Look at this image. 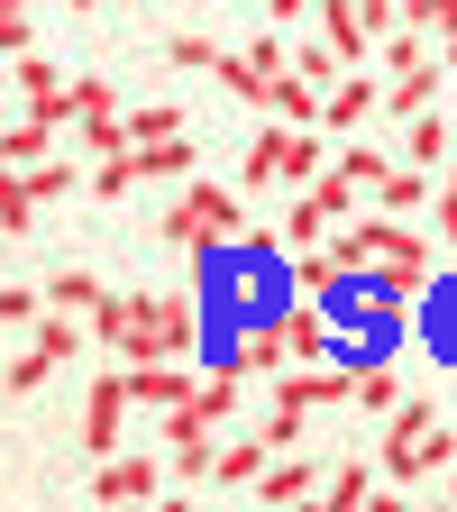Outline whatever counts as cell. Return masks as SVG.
Returning <instances> with one entry per match:
<instances>
[{
	"mask_svg": "<svg viewBox=\"0 0 457 512\" xmlns=\"http://www.w3.org/2000/svg\"><path fill=\"white\" fill-rule=\"evenodd\" d=\"M165 247H183V256H220V247H238V238H256V220H247V202L229 183H174V202H165Z\"/></svg>",
	"mask_w": 457,
	"mask_h": 512,
	"instance_id": "1",
	"label": "cell"
},
{
	"mask_svg": "<svg viewBox=\"0 0 457 512\" xmlns=\"http://www.w3.org/2000/svg\"><path fill=\"white\" fill-rule=\"evenodd\" d=\"M247 192H266V183H311V174H330V138L302 119H275V128H256V147H247Z\"/></svg>",
	"mask_w": 457,
	"mask_h": 512,
	"instance_id": "2",
	"label": "cell"
},
{
	"mask_svg": "<svg viewBox=\"0 0 457 512\" xmlns=\"http://www.w3.org/2000/svg\"><path fill=\"white\" fill-rule=\"evenodd\" d=\"M375 467L394 476V485H439L448 467H457V439L430 421V430H384V448H375Z\"/></svg>",
	"mask_w": 457,
	"mask_h": 512,
	"instance_id": "3",
	"label": "cell"
},
{
	"mask_svg": "<svg viewBox=\"0 0 457 512\" xmlns=\"http://www.w3.org/2000/svg\"><path fill=\"white\" fill-rule=\"evenodd\" d=\"M174 485V458H147V448H110L92 467V503H156Z\"/></svg>",
	"mask_w": 457,
	"mask_h": 512,
	"instance_id": "4",
	"label": "cell"
},
{
	"mask_svg": "<svg viewBox=\"0 0 457 512\" xmlns=\"http://www.w3.org/2000/svg\"><path fill=\"white\" fill-rule=\"evenodd\" d=\"M211 430H220V421H211V412H192V403L165 412L156 439H165V458H174V485H211V467H220V439H211Z\"/></svg>",
	"mask_w": 457,
	"mask_h": 512,
	"instance_id": "5",
	"label": "cell"
},
{
	"mask_svg": "<svg viewBox=\"0 0 457 512\" xmlns=\"http://www.w3.org/2000/svg\"><path fill=\"white\" fill-rule=\"evenodd\" d=\"M128 366H110V375H92V394H83V448L92 458H110V448H128L119 430H128Z\"/></svg>",
	"mask_w": 457,
	"mask_h": 512,
	"instance_id": "6",
	"label": "cell"
},
{
	"mask_svg": "<svg viewBox=\"0 0 457 512\" xmlns=\"http://www.w3.org/2000/svg\"><path fill=\"white\" fill-rule=\"evenodd\" d=\"M10 92H19V110H37V119H55V128H74V83H64L37 46L10 55Z\"/></svg>",
	"mask_w": 457,
	"mask_h": 512,
	"instance_id": "7",
	"label": "cell"
},
{
	"mask_svg": "<svg viewBox=\"0 0 457 512\" xmlns=\"http://www.w3.org/2000/svg\"><path fill=\"white\" fill-rule=\"evenodd\" d=\"M284 64H293V55H284L275 37H256V46H229V55H220V83H229L238 101H256V110H266V92H275V74H284Z\"/></svg>",
	"mask_w": 457,
	"mask_h": 512,
	"instance_id": "8",
	"label": "cell"
},
{
	"mask_svg": "<svg viewBox=\"0 0 457 512\" xmlns=\"http://www.w3.org/2000/svg\"><path fill=\"white\" fill-rule=\"evenodd\" d=\"M384 110V83L375 74H357V64H348V74L330 83V101H320V128H339V138H357V128Z\"/></svg>",
	"mask_w": 457,
	"mask_h": 512,
	"instance_id": "9",
	"label": "cell"
},
{
	"mask_svg": "<svg viewBox=\"0 0 457 512\" xmlns=\"http://www.w3.org/2000/svg\"><path fill=\"white\" fill-rule=\"evenodd\" d=\"M192 357H156V366H128V394H138L147 412H174V403H192Z\"/></svg>",
	"mask_w": 457,
	"mask_h": 512,
	"instance_id": "10",
	"label": "cell"
},
{
	"mask_svg": "<svg viewBox=\"0 0 457 512\" xmlns=\"http://www.w3.org/2000/svg\"><path fill=\"white\" fill-rule=\"evenodd\" d=\"M320 485H330V476H320L311 458H293V448H275V458H266V476H256V503H311Z\"/></svg>",
	"mask_w": 457,
	"mask_h": 512,
	"instance_id": "11",
	"label": "cell"
},
{
	"mask_svg": "<svg viewBox=\"0 0 457 512\" xmlns=\"http://www.w3.org/2000/svg\"><path fill=\"white\" fill-rule=\"evenodd\" d=\"M55 147H64V128H55V119H37V110L0 119V165H37V156H55Z\"/></svg>",
	"mask_w": 457,
	"mask_h": 512,
	"instance_id": "12",
	"label": "cell"
},
{
	"mask_svg": "<svg viewBox=\"0 0 457 512\" xmlns=\"http://www.w3.org/2000/svg\"><path fill=\"white\" fill-rule=\"evenodd\" d=\"M448 156H457V128H448L439 110H412V119H403V165H430V174H439Z\"/></svg>",
	"mask_w": 457,
	"mask_h": 512,
	"instance_id": "13",
	"label": "cell"
},
{
	"mask_svg": "<svg viewBox=\"0 0 457 512\" xmlns=\"http://www.w3.org/2000/svg\"><path fill=\"white\" fill-rule=\"evenodd\" d=\"M320 37H330L348 64H366V46H375V28H366V0H320Z\"/></svg>",
	"mask_w": 457,
	"mask_h": 512,
	"instance_id": "14",
	"label": "cell"
},
{
	"mask_svg": "<svg viewBox=\"0 0 457 512\" xmlns=\"http://www.w3.org/2000/svg\"><path fill=\"white\" fill-rule=\"evenodd\" d=\"M421 330H430V348L457 366V275H430V293H421Z\"/></svg>",
	"mask_w": 457,
	"mask_h": 512,
	"instance_id": "15",
	"label": "cell"
},
{
	"mask_svg": "<svg viewBox=\"0 0 457 512\" xmlns=\"http://www.w3.org/2000/svg\"><path fill=\"white\" fill-rule=\"evenodd\" d=\"M375 202L394 211V220H412V211H430V202H439V183H430V165H394V174L375 183Z\"/></svg>",
	"mask_w": 457,
	"mask_h": 512,
	"instance_id": "16",
	"label": "cell"
},
{
	"mask_svg": "<svg viewBox=\"0 0 457 512\" xmlns=\"http://www.w3.org/2000/svg\"><path fill=\"white\" fill-rule=\"evenodd\" d=\"M266 458H275V439H266V430H256V439H220L211 485H256V476H266Z\"/></svg>",
	"mask_w": 457,
	"mask_h": 512,
	"instance_id": "17",
	"label": "cell"
},
{
	"mask_svg": "<svg viewBox=\"0 0 457 512\" xmlns=\"http://www.w3.org/2000/svg\"><path fill=\"white\" fill-rule=\"evenodd\" d=\"M238 403H247V375H238V366H211L202 384H192V412H211L220 430L238 421Z\"/></svg>",
	"mask_w": 457,
	"mask_h": 512,
	"instance_id": "18",
	"label": "cell"
},
{
	"mask_svg": "<svg viewBox=\"0 0 457 512\" xmlns=\"http://www.w3.org/2000/svg\"><path fill=\"white\" fill-rule=\"evenodd\" d=\"M439 74H448V64L430 55V64H403V74L394 83H384V110H394V119H412V110H430V92H439Z\"/></svg>",
	"mask_w": 457,
	"mask_h": 512,
	"instance_id": "19",
	"label": "cell"
},
{
	"mask_svg": "<svg viewBox=\"0 0 457 512\" xmlns=\"http://www.w3.org/2000/svg\"><path fill=\"white\" fill-rule=\"evenodd\" d=\"M0 229H10V238L37 229V183H28V165H0Z\"/></svg>",
	"mask_w": 457,
	"mask_h": 512,
	"instance_id": "20",
	"label": "cell"
},
{
	"mask_svg": "<svg viewBox=\"0 0 457 512\" xmlns=\"http://www.w3.org/2000/svg\"><path fill=\"white\" fill-rule=\"evenodd\" d=\"M266 110H275V119H302V128H320V83L284 64V74H275V92H266Z\"/></svg>",
	"mask_w": 457,
	"mask_h": 512,
	"instance_id": "21",
	"label": "cell"
},
{
	"mask_svg": "<svg viewBox=\"0 0 457 512\" xmlns=\"http://www.w3.org/2000/svg\"><path fill=\"white\" fill-rule=\"evenodd\" d=\"M74 147H92V156H128L138 138H128V110H101V119H74Z\"/></svg>",
	"mask_w": 457,
	"mask_h": 512,
	"instance_id": "22",
	"label": "cell"
},
{
	"mask_svg": "<svg viewBox=\"0 0 457 512\" xmlns=\"http://www.w3.org/2000/svg\"><path fill=\"white\" fill-rule=\"evenodd\" d=\"M357 403H366V412H394V403H403V375L384 366V357H357Z\"/></svg>",
	"mask_w": 457,
	"mask_h": 512,
	"instance_id": "23",
	"label": "cell"
},
{
	"mask_svg": "<svg viewBox=\"0 0 457 512\" xmlns=\"http://www.w3.org/2000/svg\"><path fill=\"white\" fill-rule=\"evenodd\" d=\"M138 165H147V183H192V138H156V147H138Z\"/></svg>",
	"mask_w": 457,
	"mask_h": 512,
	"instance_id": "24",
	"label": "cell"
},
{
	"mask_svg": "<svg viewBox=\"0 0 457 512\" xmlns=\"http://www.w3.org/2000/svg\"><path fill=\"white\" fill-rule=\"evenodd\" d=\"M46 302H55V311H83V320H92V311H101V284H92L83 266H64V275H46Z\"/></svg>",
	"mask_w": 457,
	"mask_h": 512,
	"instance_id": "25",
	"label": "cell"
},
{
	"mask_svg": "<svg viewBox=\"0 0 457 512\" xmlns=\"http://www.w3.org/2000/svg\"><path fill=\"white\" fill-rule=\"evenodd\" d=\"M293 74H311V83H320V101H330V83L348 74V55H339L330 37H311V46H293Z\"/></svg>",
	"mask_w": 457,
	"mask_h": 512,
	"instance_id": "26",
	"label": "cell"
},
{
	"mask_svg": "<svg viewBox=\"0 0 457 512\" xmlns=\"http://www.w3.org/2000/svg\"><path fill=\"white\" fill-rule=\"evenodd\" d=\"M375 485H384V467H330V485H320V494H330V512H357Z\"/></svg>",
	"mask_w": 457,
	"mask_h": 512,
	"instance_id": "27",
	"label": "cell"
},
{
	"mask_svg": "<svg viewBox=\"0 0 457 512\" xmlns=\"http://www.w3.org/2000/svg\"><path fill=\"white\" fill-rule=\"evenodd\" d=\"M138 183H147L138 147H128V156H101V165H92V192H101V202H119V192H138Z\"/></svg>",
	"mask_w": 457,
	"mask_h": 512,
	"instance_id": "28",
	"label": "cell"
},
{
	"mask_svg": "<svg viewBox=\"0 0 457 512\" xmlns=\"http://www.w3.org/2000/svg\"><path fill=\"white\" fill-rule=\"evenodd\" d=\"M128 138H138V147H156V138H183V110H174V101H147V110H128Z\"/></svg>",
	"mask_w": 457,
	"mask_h": 512,
	"instance_id": "29",
	"label": "cell"
},
{
	"mask_svg": "<svg viewBox=\"0 0 457 512\" xmlns=\"http://www.w3.org/2000/svg\"><path fill=\"white\" fill-rule=\"evenodd\" d=\"M0 320H10V330H37L46 320V284H0Z\"/></svg>",
	"mask_w": 457,
	"mask_h": 512,
	"instance_id": "30",
	"label": "cell"
},
{
	"mask_svg": "<svg viewBox=\"0 0 457 512\" xmlns=\"http://www.w3.org/2000/svg\"><path fill=\"white\" fill-rule=\"evenodd\" d=\"M339 174H348L357 192H375L384 174H394V156H384V147H339Z\"/></svg>",
	"mask_w": 457,
	"mask_h": 512,
	"instance_id": "31",
	"label": "cell"
},
{
	"mask_svg": "<svg viewBox=\"0 0 457 512\" xmlns=\"http://www.w3.org/2000/svg\"><path fill=\"white\" fill-rule=\"evenodd\" d=\"M28 183H37V202H64L83 174H74V156H37V165H28Z\"/></svg>",
	"mask_w": 457,
	"mask_h": 512,
	"instance_id": "32",
	"label": "cell"
},
{
	"mask_svg": "<svg viewBox=\"0 0 457 512\" xmlns=\"http://www.w3.org/2000/svg\"><path fill=\"white\" fill-rule=\"evenodd\" d=\"M403 28H421V37H457V0H403Z\"/></svg>",
	"mask_w": 457,
	"mask_h": 512,
	"instance_id": "33",
	"label": "cell"
},
{
	"mask_svg": "<svg viewBox=\"0 0 457 512\" xmlns=\"http://www.w3.org/2000/svg\"><path fill=\"white\" fill-rule=\"evenodd\" d=\"M220 37H174V64H183V74H220Z\"/></svg>",
	"mask_w": 457,
	"mask_h": 512,
	"instance_id": "34",
	"label": "cell"
},
{
	"mask_svg": "<svg viewBox=\"0 0 457 512\" xmlns=\"http://www.w3.org/2000/svg\"><path fill=\"white\" fill-rule=\"evenodd\" d=\"M0 55H28V0H0Z\"/></svg>",
	"mask_w": 457,
	"mask_h": 512,
	"instance_id": "35",
	"label": "cell"
},
{
	"mask_svg": "<svg viewBox=\"0 0 457 512\" xmlns=\"http://www.w3.org/2000/svg\"><path fill=\"white\" fill-rule=\"evenodd\" d=\"M101 110H119L110 83H101V74H74V119H101Z\"/></svg>",
	"mask_w": 457,
	"mask_h": 512,
	"instance_id": "36",
	"label": "cell"
},
{
	"mask_svg": "<svg viewBox=\"0 0 457 512\" xmlns=\"http://www.w3.org/2000/svg\"><path fill=\"white\" fill-rule=\"evenodd\" d=\"M46 375H55V366H46L37 348H28V357H10V394H37V384H46Z\"/></svg>",
	"mask_w": 457,
	"mask_h": 512,
	"instance_id": "37",
	"label": "cell"
},
{
	"mask_svg": "<svg viewBox=\"0 0 457 512\" xmlns=\"http://www.w3.org/2000/svg\"><path fill=\"white\" fill-rule=\"evenodd\" d=\"M430 220H439V238L457 247V192H448V183H439V202H430Z\"/></svg>",
	"mask_w": 457,
	"mask_h": 512,
	"instance_id": "38",
	"label": "cell"
},
{
	"mask_svg": "<svg viewBox=\"0 0 457 512\" xmlns=\"http://www.w3.org/2000/svg\"><path fill=\"white\" fill-rule=\"evenodd\" d=\"M266 10H275V19H302V10H320V0H266Z\"/></svg>",
	"mask_w": 457,
	"mask_h": 512,
	"instance_id": "39",
	"label": "cell"
},
{
	"mask_svg": "<svg viewBox=\"0 0 457 512\" xmlns=\"http://www.w3.org/2000/svg\"><path fill=\"white\" fill-rule=\"evenodd\" d=\"M439 64H448V74H457V37H439Z\"/></svg>",
	"mask_w": 457,
	"mask_h": 512,
	"instance_id": "40",
	"label": "cell"
},
{
	"mask_svg": "<svg viewBox=\"0 0 457 512\" xmlns=\"http://www.w3.org/2000/svg\"><path fill=\"white\" fill-rule=\"evenodd\" d=\"M439 485H448V494H457V467H448V476H439Z\"/></svg>",
	"mask_w": 457,
	"mask_h": 512,
	"instance_id": "41",
	"label": "cell"
},
{
	"mask_svg": "<svg viewBox=\"0 0 457 512\" xmlns=\"http://www.w3.org/2000/svg\"><path fill=\"white\" fill-rule=\"evenodd\" d=\"M74 10H101V0H74Z\"/></svg>",
	"mask_w": 457,
	"mask_h": 512,
	"instance_id": "42",
	"label": "cell"
}]
</instances>
